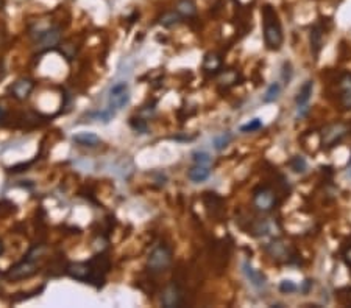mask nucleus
<instances>
[{
    "label": "nucleus",
    "mask_w": 351,
    "mask_h": 308,
    "mask_svg": "<svg viewBox=\"0 0 351 308\" xmlns=\"http://www.w3.org/2000/svg\"><path fill=\"white\" fill-rule=\"evenodd\" d=\"M281 94V86L278 83H272L269 86V89L266 91V95H264V103H273L278 100V97Z\"/></svg>",
    "instance_id": "21"
},
{
    "label": "nucleus",
    "mask_w": 351,
    "mask_h": 308,
    "mask_svg": "<svg viewBox=\"0 0 351 308\" xmlns=\"http://www.w3.org/2000/svg\"><path fill=\"white\" fill-rule=\"evenodd\" d=\"M110 107L113 111H120L130 103V89L128 84L120 81L116 83L110 91Z\"/></svg>",
    "instance_id": "5"
},
{
    "label": "nucleus",
    "mask_w": 351,
    "mask_h": 308,
    "mask_svg": "<svg viewBox=\"0 0 351 308\" xmlns=\"http://www.w3.org/2000/svg\"><path fill=\"white\" fill-rule=\"evenodd\" d=\"M35 273H36V266L30 260H25L22 263L16 265L14 268H11V270L8 271L6 277L11 280H22V279H27V277H30Z\"/></svg>",
    "instance_id": "7"
},
{
    "label": "nucleus",
    "mask_w": 351,
    "mask_h": 308,
    "mask_svg": "<svg viewBox=\"0 0 351 308\" xmlns=\"http://www.w3.org/2000/svg\"><path fill=\"white\" fill-rule=\"evenodd\" d=\"M345 260H347L348 266H351V246H350V249L345 252Z\"/></svg>",
    "instance_id": "29"
},
{
    "label": "nucleus",
    "mask_w": 351,
    "mask_h": 308,
    "mask_svg": "<svg viewBox=\"0 0 351 308\" xmlns=\"http://www.w3.org/2000/svg\"><path fill=\"white\" fill-rule=\"evenodd\" d=\"M3 254V243H2V240H0V255Z\"/></svg>",
    "instance_id": "30"
},
{
    "label": "nucleus",
    "mask_w": 351,
    "mask_h": 308,
    "mask_svg": "<svg viewBox=\"0 0 351 308\" xmlns=\"http://www.w3.org/2000/svg\"><path fill=\"white\" fill-rule=\"evenodd\" d=\"M243 274H245V277L250 280V283L255 286V288H262V286H266V275L262 274L261 271L255 270L248 262L243 263Z\"/></svg>",
    "instance_id": "8"
},
{
    "label": "nucleus",
    "mask_w": 351,
    "mask_h": 308,
    "mask_svg": "<svg viewBox=\"0 0 351 308\" xmlns=\"http://www.w3.org/2000/svg\"><path fill=\"white\" fill-rule=\"evenodd\" d=\"M74 140L81 145V146H89V148H94L97 145H100V137L95 136L92 133H80L74 137Z\"/></svg>",
    "instance_id": "15"
},
{
    "label": "nucleus",
    "mask_w": 351,
    "mask_h": 308,
    "mask_svg": "<svg viewBox=\"0 0 351 308\" xmlns=\"http://www.w3.org/2000/svg\"><path fill=\"white\" fill-rule=\"evenodd\" d=\"M170 263H172V251H170V247L165 246V244L156 246L155 249L150 252L149 260H147L149 270L155 274L167 271Z\"/></svg>",
    "instance_id": "2"
},
{
    "label": "nucleus",
    "mask_w": 351,
    "mask_h": 308,
    "mask_svg": "<svg viewBox=\"0 0 351 308\" xmlns=\"http://www.w3.org/2000/svg\"><path fill=\"white\" fill-rule=\"evenodd\" d=\"M33 89V83L32 81H25V79H21V81H17L14 86H13V95L17 97V98H25L28 94L32 92Z\"/></svg>",
    "instance_id": "19"
},
{
    "label": "nucleus",
    "mask_w": 351,
    "mask_h": 308,
    "mask_svg": "<svg viewBox=\"0 0 351 308\" xmlns=\"http://www.w3.org/2000/svg\"><path fill=\"white\" fill-rule=\"evenodd\" d=\"M58 41H60V32H58L56 28L47 30V32H44L41 36H39V44H41L42 48L53 47L58 44Z\"/></svg>",
    "instance_id": "14"
},
{
    "label": "nucleus",
    "mask_w": 351,
    "mask_h": 308,
    "mask_svg": "<svg viewBox=\"0 0 351 308\" xmlns=\"http://www.w3.org/2000/svg\"><path fill=\"white\" fill-rule=\"evenodd\" d=\"M259 128H262V122L259 120V118H253L250 123L240 126V131L242 133H253V131H256V129H259Z\"/></svg>",
    "instance_id": "25"
},
{
    "label": "nucleus",
    "mask_w": 351,
    "mask_h": 308,
    "mask_svg": "<svg viewBox=\"0 0 351 308\" xmlns=\"http://www.w3.org/2000/svg\"><path fill=\"white\" fill-rule=\"evenodd\" d=\"M66 271L72 277V279L87 280V277H89V274H91V266H89V263L77 262V263H71L69 266H67Z\"/></svg>",
    "instance_id": "9"
},
{
    "label": "nucleus",
    "mask_w": 351,
    "mask_h": 308,
    "mask_svg": "<svg viewBox=\"0 0 351 308\" xmlns=\"http://www.w3.org/2000/svg\"><path fill=\"white\" fill-rule=\"evenodd\" d=\"M262 19H264V41L267 48L269 50H279L282 44V30L275 8L266 5L262 8Z\"/></svg>",
    "instance_id": "1"
},
{
    "label": "nucleus",
    "mask_w": 351,
    "mask_h": 308,
    "mask_svg": "<svg viewBox=\"0 0 351 308\" xmlns=\"http://www.w3.org/2000/svg\"><path fill=\"white\" fill-rule=\"evenodd\" d=\"M192 161L195 162V165L211 167V164H212V157H211L206 151H195V153L192 154Z\"/></svg>",
    "instance_id": "23"
},
{
    "label": "nucleus",
    "mask_w": 351,
    "mask_h": 308,
    "mask_svg": "<svg viewBox=\"0 0 351 308\" xmlns=\"http://www.w3.org/2000/svg\"><path fill=\"white\" fill-rule=\"evenodd\" d=\"M220 67H222V59L217 55H214V53L206 55L204 63H203V70L204 72L206 73H216V72L220 70Z\"/></svg>",
    "instance_id": "17"
},
{
    "label": "nucleus",
    "mask_w": 351,
    "mask_h": 308,
    "mask_svg": "<svg viewBox=\"0 0 351 308\" xmlns=\"http://www.w3.org/2000/svg\"><path fill=\"white\" fill-rule=\"evenodd\" d=\"M161 304L165 308H178L184 304V296L183 291L178 285L170 283L164 288V291L161 294Z\"/></svg>",
    "instance_id": "6"
},
{
    "label": "nucleus",
    "mask_w": 351,
    "mask_h": 308,
    "mask_svg": "<svg viewBox=\"0 0 351 308\" xmlns=\"http://www.w3.org/2000/svg\"><path fill=\"white\" fill-rule=\"evenodd\" d=\"M253 204L261 212H270L276 205V195L267 185L258 187L253 193Z\"/></svg>",
    "instance_id": "3"
},
{
    "label": "nucleus",
    "mask_w": 351,
    "mask_h": 308,
    "mask_svg": "<svg viewBox=\"0 0 351 308\" xmlns=\"http://www.w3.org/2000/svg\"><path fill=\"white\" fill-rule=\"evenodd\" d=\"M211 174V170H209V167H204V165H195L192 167L188 176H189V179L195 184H198V182H203V181H206L208 177Z\"/></svg>",
    "instance_id": "13"
},
{
    "label": "nucleus",
    "mask_w": 351,
    "mask_h": 308,
    "mask_svg": "<svg viewBox=\"0 0 351 308\" xmlns=\"http://www.w3.org/2000/svg\"><path fill=\"white\" fill-rule=\"evenodd\" d=\"M295 290H297V285L292 280H282L279 283V291L284 293V294H290V293H294Z\"/></svg>",
    "instance_id": "26"
},
{
    "label": "nucleus",
    "mask_w": 351,
    "mask_h": 308,
    "mask_svg": "<svg viewBox=\"0 0 351 308\" xmlns=\"http://www.w3.org/2000/svg\"><path fill=\"white\" fill-rule=\"evenodd\" d=\"M177 13L181 17H194L197 14V6L194 0H178L177 2Z\"/></svg>",
    "instance_id": "16"
},
{
    "label": "nucleus",
    "mask_w": 351,
    "mask_h": 308,
    "mask_svg": "<svg viewBox=\"0 0 351 308\" xmlns=\"http://www.w3.org/2000/svg\"><path fill=\"white\" fill-rule=\"evenodd\" d=\"M340 103L344 107L351 109V75H345L342 79V95H340Z\"/></svg>",
    "instance_id": "18"
},
{
    "label": "nucleus",
    "mask_w": 351,
    "mask_h": 308,
    "mask_svg": "<svg viewBox=\"0 0 351 308\" xmlns=\"http://www.w3.org/2000/svg\"><path fill=\"white\" fill-rule=\"evenodd\" d=\"M2 118H3V109L0 107V120H2Z\"/></svg>",
    "instance_id": "31"
},
{
    "label": "nucleus",
    "mask_w": 351,
    "mask_h": 308,
    "mask_svg": "<svg viewBox=\"0 0 351 308\" xmlns=\"http://www.w3.org/2000/svg\"><path fill=\"white\" fill-rule=\"evenodd\" d=\"M204 204H206V208L212 207V216H220L223 212V204H222V198H219L216 193H204Z\"/></svg>",
    "instance_id": "12"
},
{
    "label": "nucleus",
    "mask_w": 351,
    "mask_h": 308,
    "mask_svg": "<svg viewBox=\"0 0 351 308\" xmlns=\"http://www.w3.org/2000/svg\"><path fill=\"white\" fill-rule=\"evenodd\" d=\"M180 19H181V16H180L177 11H167V13H164V14L161 16L159 24H161L162 27L170 28V27H173V25H177V24L180 22Z\"/></svg>",
    "instance_id": "20"
},
{
    "label": "nucleus",
    "mask_w": 351,
    "mask_h": 308,
    "mask_svg": "<svg viewBox=\"0 0 351 308\" xmlns=\"http://www.w3.org/2000/svg\"><path fill=\"white\" fill-rule=\"evenodd\" d=\"M311 288H312V280L308 279V280L303 282V285H301V293H303V294H308V293L311 291Z\"/></svg>",
    "instance_id": "28"
},
{
    "label": "nucleus",
    "mask_w": 351,
    "mask_h": 308,
    "mask_svg": "<svg viewBox=\"0 0 351 308\" xmlns=\"http://www.w3.org/2000/svg\"><path fill=\"white\" fill-rule=\"evenodd\" d=\"M290 167L295 173H303L306 170V161L301 156H295L290 161Z\"/></svg>",
    "instance_id": "24"
},
{
    "label": "nucleus",
    "mask_w": 351,
    "mask_h": 308,
    "mask_svg": "<svg viewBox=\"0 0 351 308\" xmlns=\"http://www.w3.org/2000/svg\"><path fill=\"white\" fill-rule=\"evenodd\" d=\"M348 128L344 123H333L328 125L323 131H321V145L325 148H333L337 143L342 142V138L347 136Z\"/></svg>",
    "instance_id": "4"
},
{
    "label": "nucleus",
    "mask_w": 351,
    "mask_h": 308,
    "mask_svg": "<svg viewBox=\"0 0 351 308\" xmlns=\"http://www.w3.org/2000/svg\"><path fill=\"white\" fill-rule=\"evenodd\" d=\"M323 47V28L321 25H314L311 30V52L314 55V58H318V53Z\"/></svg>",
    "instance_id": "10"
},
{
    "label": "nucleus",
    "mask_w": 351,
    "mask_h": 308,
    "mask_svg": "<svg viewBox=\"0 0 351 308\" xmlns=\"http://www.w3.org/2000/svg\"><path fill=\"white\" fill-rule=\"evenodd\" d=\"M131 128L134 129V131H138V133H147V123H145V120H142V118H133L131 120Z\"/></svg>",
    "instance_id": "27"
},
{
    "label": "nucleus",
    "mask_w": 351,
    "mask_h": 308,
    "mask_svg": "<svg viewBox=\"0 0 351 308\" xmlns=\"http://www.w3.org/2000/svg\"><path fill=\"white\" fill-rule=\"evenodd\" d=\"M231 138H233V137H231L230 133H222V134H219V136L214 137L212 145H214V148H216L217 151H220V150H223V148H225V146L230 145Z\"/></svg>",
    "instance_id": "22"
},
{
    "label": "nucleus",
    "mask_w": 351,
    "mask_h": 308,
    "mask_svg": "<svg viewBox=\"0 0 351 308\" xmlns=\"http://www.w3.org/2000/svg\"><path fill=\"white\" fill-rule=\"evenodd\" d=\"M312 91H314V83L311 81H306L303 86L300 87V91L295 97V103L298 107H306V104L309 103L311 97H312Z\"/></svg>",
    "instance_id": "11"
}]
</instances>
